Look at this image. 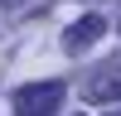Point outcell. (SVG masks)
<instances>
[{
    "label": "cell",
    "instance_id": "obj_3",
    "mask_svg": "<svg viewBox=\"0 0 121 116\" xmlns=\"http://www.w3.org/2000/svg\"><path fill=\"white\" fill-rule=\"evenodd\" d=\"M102 29H107V24H102L97 15H82V19L63 34V48H68V53H82L87 44H97V39H102Z\"/></svg>",
    "mask_w": 121,
    "mask_h": 116
},
{
    "label": "cell",
    "instance_id": "obj_2",
    "mask_svg": "<svg viewBox=\"0 0 121 116\" xmlns=\"http://www.w3.org/2000/svg\"><path fill=\"white\" fill-rule=\"evenodd\" d=\"M87 97H92L97 106H107V102H121V63H107V68H97V73H92V82H87Z\"/></svg>",
    "mask_w": 121,
    "mask_h": 116
},
{
    "label": "cell",
    "instance_id": "obj_5",
    "mask_svg": "<svg viewBox=\"0 0 121 116\" xmlns=\"http://www.w3.org/2000/svg\"><path fill=\"white\" fill-rule=\"evenodd\" d=\"M112 116H121V111H112Z\"/></svg>",
    "mask_w": 121,
    "mask_h": 116
},
{
    "label": "cell",
    "instance_id": "obj_4",
    "mask_svg": "<svg viewBox=\"0 0 121 116\" xmlns=\"http://www.w3.org/2000/svg\"><path fill=\"white\" fill-rule=\"evenodd\" d=\"M0 5H24V0H0Z\"/></svg>",
    "mask_w": 121,
    "mask_h": 116
},
{
    "label": "cell",
    "instance_id": "obj_1",
    "mask_svg": "<svg viewBox=\"0 0 121 116\" xmlns=\"http://www.w3.org/2000/svg\"><path fill=\"white\" fill-rule=\"evenodd\" d=\"M58 102H63V82H29L15 92V116H53Z\"/></svg>",
    "mask_w": 121,
    "mask_h": 116
}]
</instances>
